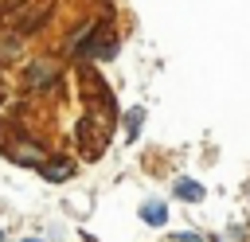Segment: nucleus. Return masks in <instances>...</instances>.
Returning <instances> with one entry per match:
<instances>
[{
	"instance_id": "obj_7",
	"label": "nucleus",
	"mask_w": 250,
	"mask_h": 242,
	"mask_svg": "<svg viewBox=\"0 0 250 242\" xmlns=\"http://www.w3.org/2000/svg\"><path fill=\"white\" fill-rule=\"evenodd\" d=\"M172 191H176V199H184V203H199L207 191H203V183H195V180H188V176H180L176 183H172Z\"/></svg>"
},
{
	"instance_id": "obj_10",
	"label": "nucleus",
	"mask_w": 250,
	"mask_h": 242,
	"mask_svg": "<svg viewBox=\"0 0 250 242\" xmlns=\"http://www.w3.org/2000/svg\"><path fill=\"white\" fill-rule=\"evenodd\" d=\"M176 242H203V238H199L195 230H180V234H176Z\"/></svg>"
},
{
	"instance_id": "obj_9",
	"label": "nucleus",
	"mask_w": 250,
	"mask_h": 242,
	"mask_svg": "<svg viewBox=\"0 0 250 242\" xmlns=\"http://www.w3.org/2000/svg\"><path fill=\"white\" fill-rule=\"evenodd\" d=\"M141 121H145V109H129V129H125V141H137Z\"/></svg>"
},
{
	"instance_id": "obj_1",
	"label": "nucleus",
	"mask_w": 250,
	"mask_h": 242,
	"mask_svg": "<svg viewBox=\"0 0 250 242\" xmlns=\"http://www.w3.org/2000/svg\"><path fill=\"white\" fill-rule=\"evenodd\" d=\"M109 23H113V16H98L94 27L86 31V39L78 43L74 55H82L86 62H109V59H117V51H121V35H117Z\"/></svg>"
},
{
	"instance_id": "obj_3",
	"label": "nucleus",
	"mask_w": 250,
	"mask_h": 242,
	"mask_svg": "<svg viewBox=\"0 0 250 242\" xmlns=\"http://www.w3.org/2000/svg\"><path fill=\"white\" fill-rule=\"evenodd\" d=\"M4 148V156L12 160V164H20V168H39L43 160H47V148L35 141V137H27V133H20L16 141H8V144H0Z\"/></svg>"
},
{
	"instance_id": "obj_8",
	"label": "nucleus",
	"mask_w": 250,
	"mask_h": 242,
	"mask_svg": "<svg viewBox=\"0 0 250 242\" xmlns=\"http://www.w3.org/2000/svg\"><path fill=\"white\" fill-rule=\"evenodd\" d=\"M141 222H148V226H164V222H168V207H164L160 199L141 203Z\"/></svg>"
},
{
	"instance_id": "obj_2",
	"label": "nucleus",
	"mask_w": 250,
	"mask_h": 242,
	"mask_svg": "<svg viewBox=\"0 0 250 242\" xmlns=\"http://www.w3.org/2000/svg\"><path fill=\"white\" fill-rule=\"evenodd\" d=\"M23 90L27 94H51V90H59V82H62V62L59 59H51V55H39V59H31L27 66H23Z\"/></svg>"
},
{
	"instance_id": "obj_5",
	"label": "nucleus",
	"mask_w": 250,
	"mask_h": 242,
	"mask_svg": "<svg viewBox=\"0 0 250 242\" xmlns=\"http://www.w3.org/2000/svg\"><path fill=\"white\" fill-rule=\"evenodd\" d=\"M23 47H27V35H20L16 27H4V23H0V66L16 62V59L23 55Z\"/></svg>"
},
{
	"instance_id": "obj_4",
	"label": "nucleus",
	"mask_w": 250,
	"mask_h": 242,
	"mask_svg": "<svg viewBox=\"0 0 250 242\" xmlns=\"http://www.w3.org/2000/svg\"><path fill=\"white\" fill-rule=\"evenodd\" d=\"M82 86H86V98H90V101H98V109H102V113H117V101H113L109 86L102 82V74H86V78H82Z\"/></svg>"
},
{
	"instance_id": "obj_6",
	"label": "nucleus",
	"mask_w": 250,
	"mask_h": 242,
	"mask_svg": "<svg viewBox=\"0 0 250 242\" xmlns=\"http://www.w3.org/2000/svg\"><path fill=\"white\" fill-rule=\"evenodd\" d=\"M39 176H43L47 183H62V180L74 176V160H70V156H47V160L39 164Z\"/></svg>"
},
{
	"instance_id": "obj_11",
	"label": "nucleus",
	"mask_w": 250,
	"mask_h": 242,
	"mask_svg": "<svg viewBox=\"0 0 250 242\" xmlns=\"http://www.w3.org/2000/svg\"><path fill=\"white\" fill-rule=\"evenodd\" d=\"M23 242H43V238H23Z\"/></svg>"
},
{
	"instance_id": "obj_12",
	"label": "nucleus",
	"mask_w": 250,
	"mask_h": 242,
	"mask_svg": "<svg viewBox=\"0 0 250 242\" xmlns=\"http://www.w3.org/2000/svg\"><path fill=\"white\" fill-rule=\"evenodd\" d=\"M0 4H4V0H0Z\"/></svg>"
}]
</instances>
